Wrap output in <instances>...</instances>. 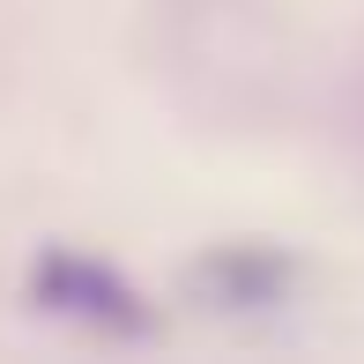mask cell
Wrapping results in <instances>:
<instances>
[{
    "label": "cell",
    "instance_id": "6da1fadb",
    "mask_svg": "<svg viewBox=\"0 0 364 364\" xmlns=\"http://www.w3.org/2000/svg\"><path fill=\"white\" fill-rule=\"evenodd\" d=\"M38 305L82 312V320H105V327H141V297L112 268H97L90 253H45L38 260Z\"/></svg>",
    "mask_w": 364,
    "mask_h": 364
}]
</instances>
